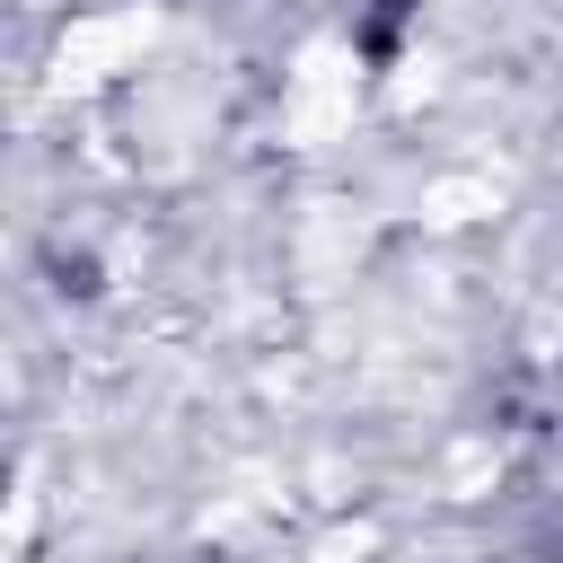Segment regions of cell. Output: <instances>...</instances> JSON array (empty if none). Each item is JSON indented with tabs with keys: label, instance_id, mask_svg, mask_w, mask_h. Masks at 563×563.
Instances as JSON below:
<instances>
[{
	"label": "cell",
	"instance_id": "obj_1",
	"mask_svg": "<svg viewBox=\"0 0 563 563\" xmlns=\"http://www.w3.org/2000/svg\"><path fill=\"white\" fill-rule=\"evenodd\" d=\"M352 106H361V62L343 35H317L299 44V70H290V97H282V132L299 150H325L352 132Z\"/></svg>",
	"mask_w": 563,
	"mask_h": 563
},
{
	"label": "cell",
	"instance_id": "obj_2",
	"mask_svg": "<svg viewBox=\"0 0 563 563\" xmlns=\"http://www.w3.org/2000/svg\"><path fill=\"white\" fill-rule=\"evenodd\" d=\"M150 44H158V9H106V18H79V26L53 44V88H62V97L106 88V79L132 70Z\"/></svg>",
	"mask_w": 563,
	"mask_h": 563
},
{
	"label": "cell",
	"instance_id": "obj_3",
	"mask_svg": "<svg viewBox=\"0 0 563 563\" xmlns=\"http://www.w3.org/2000/svg\"><path fill=\"white\" fill-rule=\"evenodd\" d=\"M493 211V185L484 176H431L422 185V220L431 229H466V220H484Z\"/></svg>",
	"mask_w": 563,
	"mask_h": 563
},
{
	"label": "cell",
	"instance_id": "obj_4",
	"mask_svg": "<svg viewBox=\"0 0 563 563\" xmlns=\"http://www.w3.org/2000/svg\"><path fill=\"white\" fill-rule=\"evenodd\" d=\"M369 545H378V528H369V519H352V528H334V537L317 545V563H361Z\"/></svg>",
	"mask_w": 563,
	"mask_h": 563
},
{
	"label": "cell",
	"instance_id": "obj_5",
	"mask_svg": "<svg viewBox=\"0 0 563 563\" xmlns=\"http://www.w3.org/2000/svg\"><path fill=\"white\" fill-rule=\"evenodd\" d=\"M413 97H431V62H413V70L396 79V106H413Z\"/></svg>",
	"mask_w": 563,
	"mask_h": 563
}]
</instances>
